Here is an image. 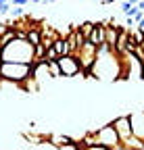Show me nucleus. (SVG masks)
Segmentation results:
<instances>
[{
    "label": "nucleus",
    "instance_id": "7",
    "mask_svg": "<svg viewBox=\"0 0 144 150\" xmlns=\"http://www.w3.org/2000/svg\"><path fill=\"white\" fill-rule=\"evenodd\" d=\"M130 127H132V136L138 140H144V110L130 112Z\"/></svg>",
    "mask_w": 144,
    "mask_h": 150
},
{
    "label": "nucleus",
    "instance_id": "2",
    "mask_svg": "<svg viewBox=\"0 0 144 150\" xmlns=\"http://www.w3.org/2000/svg\"><path fill=\"white\" fill-rule=\"evenodd\" d=\"M31 75V65H21V63H0V79L11 81L21 86L23 79Z\"/></svg>",
    "mask_w": 144,
    "mask_h": 150
},
{
    "label": "nucleus",
    "instance_id": "21",
    "mask_svg": "<svg viewBox=\"0 0 144 150\" xmlns=\"http://www.w3.org/2000/svg\"><path fill=\"white\" fill-rule=\"evenodd\" d=\"M9 2V0H0V6H2V4H6Z\"/></svg>",
    "mask_w": 144,
    "mask_h": 150
},
{
    "label": "nucleus",
    "instance_id": "3",
    "mask_svg": "<svg viewBox=\"0 0 144 150\" xmlns=\"http://www.w3.org/2000/svg\"><path fill=\"white\" fill-rule=\"evenodd\" d=\"M92 138H94L96 146H106L111 150H121V142H119L117 131H115V127L111 123L109 125H100L98 129H92Z\"/></svg>",
    "mask_w": 144,
    "mask_h": 150
},
{
    "label": "nucleus",
    "instance_id": "15",
    "mask_svg": "<svg viewBox=\"0 0 144 150\" xmlns=\"http://www.w3.org/2000/svg\"><path fill=\"white\" fill-rule=\"evenodd\" d=\"M57 59H59V54H57V50L52 48V46H50V48H46V54H44V61L48 63V61H57Z\"/></svg>",
    "mask_w": 144,
    "mask_h": 150
},
{
    "label": "nucleus",
    "instance_id": "4",
    "mask_svg": "<svg viewBox=\"0 0 144 150\" xmlns=\"http://www.w3.org/2000/svg\"><path fill=\"white\" fill-rule=\"evenodd\" d=\"M96 54H98V48L94 44H90V42H84V46L73 54L77 59V63H79V67H82V75L90 77V69L96 63Z\"/></svg>",
    "mask_w": 144,
    "mask_h": 150
},
{
    "label": "nucleus",
    "instance_id": "9",
    "mask_svg": "<svg viewBox=\"0 0 144 150\" xmlns=\"http://www.w3.org/2000/svg\"><path fill=\"white\" fill-rule=\"evenodd\" d=\"M52 48L57 50V54H59V56H65V54H69V46H67V38L59 35L57 40H55V44H52Z\"/></svg>",
    "mask_w": 144,
    "mask_h": 150
},
{
    "label": "nucleus",
    "instance_id": "6",
    "mask_svg": "<svg viewBox=\"0 0 144 150\" xmlns=\"http://www.w3.org/2000/svg\"><path fill=\"white\" fill-rule=\"evenodd\" d=\"M111 125L115 127L117 138H119V142H121V144L132 136V127H130V117H128V115H121V117L113 119V123H111Z\"/></svg>",
    "mask_w": 144,
    "mask_h": 150
},
{
    "label": "nucleus",
    "instance_id": "13",
    "mask_svg": "<svg viewBox=\"0 0 144 150\" xmlns=\"http://www.w3.org/2000/svg\"><path fill=\"white\" fill-rule=\"evenodd\" d=\"M48 73H50V77H61V67L57 61H48Z\"/></svg>",
    "mask_w": 144,
    "mask_h": 150
},
{
    "label": "nucleus",
    "instance_id": "17",
    "mask_svg": "<svg viewBox=\"0 0 144 150\" xmlns=\"http://www.w3.org/2000/svg\"><path fill=\"white\" fill-rule=\"evenodd\" d=\"M84 150H111V148H106V146H88Z\"/></svg>",
    "mask_w": 144,
    "mask_h": 150
},
{
    "label": "nucleus",
    "instance_id": "19",
    "mask_svg": "<svg viewBox=\"0 0 144 150\" xmlns=\"http://www.w3.org/2000/svg\"><path fill=\"white\" fill-rule=\"evenodd\" d=\"M9 8H11V6H9V2H6V4H2V6H0V15H6V13H9Z\"/></svg>",
    "mask_w": 144,
    "mask_h": 150
},
{
    "label": "nucleus",
    "instance_id": "23",
    "mask_svg": "<svg viewBox=\"0 0 144 150\" xmlns=\"http://www.w3.org/2000/svg\"><path fill=\"white\" fill-rule=\"evenodd\" d=\"M48 2H55V0H48Z\"/></svg>",
    "mask_w": 144,
    "mask_h": 150
},
{
    "label": "nucleus",
    "instance_id": "12",
    "mask_svg": "<svg viewBox=\"0 0 144 150\" xmlns=\"http://www.w3.org/2000/svg\"><path fill=\"white\" fill-rule=\"evenodd\" d=\"M92 29H94V23L92 21H84V23H79V33L88 40V35L92 33Z\"/></svg>",
    "mask_w": 144,
    "mask_h": 150
},
{
    "label": "nucleus",
    "instance_id": "11",
    "mask_svg": "<svg viewBox=\"0 0 144 150\" xmlns=\"http://www.w3.org/2000/svg\"><path fill=\"white\" fill-rule=\"evenodd\" d=\"M15 38H17V31H15L13 27H9V29H6V31H4L2 35H0V46L4 48V46H6L9 42H13V40H15Z\"/></svg>",
    "mask_w": 144,
    "mask_h": 150
},
{
    "label": "nucleus",
    "instance_id": "8",
    "mask_svg": "<svg viewBox=\"0 0 144 150\" xmlns=\"http://www.w3.org/2000/svg\"><path fill=\"white\" fill-rule=\"evenodd\" d=\"M119 27L121 25H106V29H104V44L109 46V50H113V52H115V46H117Z\"/></svg>",
    "mask_w": 144,
    "mask_h": 150
},
{
    "label": "nucleus",
    "instance_id": "24",
    "mask_svg": "<svg viewBox=\"0 0 144 150\" xmlns=\"http://www.w3.org/2000/svg\"><path fill=\"white\" fill-rule=\"evenodd\" d=\"M9 2H11V0H9Z\"/></svg>",
    "mask_w": 144,
    "mask_h": 150
},
{
    "label": "nucleus",
    "instance_id": "10",
    "mask_svg": "<svg viewBox=\"0 0 144 150\" xmlns=\"http://www.w3.org/2000/svg\"><path fill=\"white\" fill-rule=\"evenodd\" d=\"M40 40H42V33H40V25H35V27L27 29V42H29L31 46H38V44H40Z\"/></svg>",
    "mask_w": 144,
    "mask_h": 150
},
{
    "label": "nucleus",
    "instance_id": "20",
    "mask_svg": "<svg viewBox=\"0 0 144 150\" xmlns=\"http://www.w3.org/2000/svg\"><path fill=\"white\" fill-rule=\"evenodd\" d=\"M128 2H130V4H134V6H136V4H138V0H128Z\"/></svg>",
    "mask_w": 144,
    "mask_h": 150
},
{
    "label": "nucleus",
    "instance_id": "5",
    "mask_svg": "<svg viewBox=\"0 0 144 150\" xmlns=\"http://www.w3.org/2000/svg\"><path fill=\"white\" fill-rule=\"evenodd\" d=\"M59 67H61V77H75V75H82V67L77 63V59L73 54H65L57 59Z\"/></svg>",
    "mask_w": 144,
    "mask_h": 150
},
{
    "label": "nucleus",
    "instance_id": "1",
    "mask_svg": "<svg viewBox=\"0 0 144 150\" xmlns=\"http://www.w3.org/2000/svg\"><path fill=\"white\" fill-rule=\"evenodd\" d=\"M0 63H21L33 65V46L27 40H15L9 42L0 52Z\"/></svg>",
    "mask_w": 144,
    "mask_h": 150
},
{
    "label": "nucleus",
    "instance_id": "18",
    "mask_svg": "<svg viewBox=\"0 0 144 150\" xmlns=\"http://www.w3.org/2000/svg\"><path fill=\"white\" fill-rule=\"evenodd\" d=\"M11 2H13L15 6H25V4H27V0H11Z\"/></svg>",
    "mask_w": 144,
    "mask_h": 150
},
{
    "label": "nucleus",
    "instance_id": "16",
    "mask_svg": "<svg viewBox=\"0 0 144 150\" xmlns=\"http://www.w3.org/2000/svg\"><path fill=\"white\" fill-rule=\"evenodd\" d=\"M142 19H144V11H138V13L134 15V21H136V23H140Z\"/></svg>",
    "mask_w": 144,
    "mask_h": 150
},
{
    "label": "nucleus",
    "instance_id": "14",
    "mask_svg": "<svg viewBox=\"0 0 144 150\" xmlns=\"http://www.w3.org/2000/svg\"><path fill=\"white\" fill-rule=\"evenodd\" d=\"M121 13L123 15H128V17H134L136 13H138V6H134V4H130L128 0H125V2L121 4Z\"/></svg>",
    "mask_w": 144,
    "mask_h": 150
},
{
    "label": "nucleus",
    "instance_id": "22",
    "mask_svg": "<svg viewBox=\"0 0 144 150\" xmlns=\"http://www.w3.org/2000/svg\"><path fill=\"white\" fill-rule=\"evenodd\" d=\"M33 2H42V0H33Z\"/></svg>",
    "mask_w": 144,
    "mask_h": 150
}]
</instances>
